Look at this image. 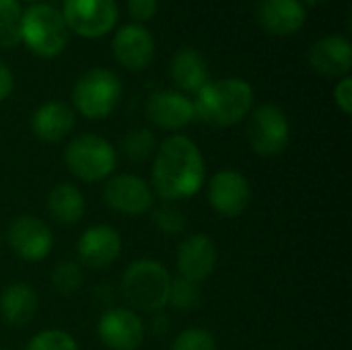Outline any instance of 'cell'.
Masks as SVG:
<instances>
[{
    "label": "cell",
    "mask_w": 352,
    "mask_h": 350,
    "mask_svg": "<svg viewBox=\"0 0 352 350\" xmlns=\"http://www.w3.org/2000/svg\"><path fill=\"white\" fill-rule=\"evenodd\" d=\"M146 118L151 124H155L161 130L177 132L190 126L196 120V109L192 97L173 91V89H161L155 91L144 105Z\"/></svg>",
    "instance_id": "4fadbf2b"
},
{
    "label": "cell",
    "mask_w": 352,
    "mask_h": 350,
    "mask_svg": "<svg viewBox=\"0 0 352 350\" xmlns=\"http://www.w3.org/2000/svg\"><path fill=\"white\" fill-rule=\"evenodd\" d=\"M167 328H169V318H167L163 311H159V314H153V320H151V330H153L155 334L163 336V334L167 332Z\"/></svg>",
    "instance_id": "d6a6232c"
},
{
    "label": "cell",
    "mask_w": 352,
    "mask_h": 350,
    "mask_svg": "<svg viewBox=\"0 0 352 350\" xmlns=\"http://www.w3.org/2000/svg\"><path fill=\"white\" fill-rule=\"evenodd\" d=\"M122 99V80L109 68H91L82 72L72 87V109L87 120L109 118Z\"/></svg>",
    "instance_id": "5b68a950"
},
{
    "label": "cell",
    "mask_w": 352,
    "mask_h": 350,
    "mask_svg": "<svg viewBox=\"0 0 352 350\" xmlns=\"http://www.w3.org/2000/svg\"><path fill=\"white\" fill-rule=\"evenodd\" d=\"M151 221L153 225L159 229V233L173 237V235H182L188 227V219L186 212L182 210V206L177 202H161L157 206L151 208Z\"/></svg>",
    "instance_id": "603a6c76"
},
{
    "label": "cell",
    "mask_w": 352,
    "mask_h": 350,
    "mask_svg": "<svg viewBox=\"0 0 352 350\" xmlns=\"http://www.w3.org/2000/svg\"><path fill=\"white\" fill-rule=\"evenodd\" d=\"M60 12L68 31L87 39L107 35L118 23L116 0H64Z\"/></svg>",
    "instance_id": "ba28073f"
},
{
    "label": "cell",
    "mask_w": 352,
    "mask_h": 350,
    "mask_svg": "<svg viewBox=\"0 0 352 350\" xmlns=\"http://www.w3.org/2000/svg\"><path fill=\"white\" fill-rule=\"evenodd\" d=\"M206 177V165L200 146L184 136H167L155 151L151 169V188L165 202H177L196 196Z\"/></svg>",
    "instance_id": "6da1fadb"
},
{
    "label": "cell",
    "mask_w": 352,
    "mask_h": 350,
    "mask_svg": "<svg viewBox=\"0 0 352 350\" xmlns=\"http://www.w3.org/2000/svg\"><path fill=\"white\" fill-rule=\"evenodd\" d=\"M103 202L126 217H142L155 206V192L151 184L134 173H120L105 179Z\"/></svg>",
    "instance_id": "9c48e42d"
},
{
    "label": "cell",
    "mask_w": 352,
    "mask_h": 350,
    "mask_svg": "<svg viewBox=\"0 0 352 350\" xmlns=\"http://www.w3.org/2000/svg\"><path fill=\"white\" fill-rule=\"evenodd\" d=\"M120 144H122V153L132 163H142L148 157H153L155 151H157V138H155L153 130H148V128H132V130H128Z\"/></svg>",
    "instance_id": "cb8c5ba5"
},
{
    "label": "cell",
    "mask_w": 352,
    "mask_h": 350,
    "mask_svg": "<svg viewBox=\"0 0 352 350\" xmlns=\"http://www.w3.org/2000/svg\"><path fill=\"white\" fill-rule=\"evenodd\" d=\"M254 97V87L245 78L229 76L208 80L192 99L196 120L212 128H231L250 116Z\"/></svg>",
    "instance_id": "7a4b0ae2"
},
{
    "label": "cell",
    "mask_w": 352,
    "mask_h": 350,
    "mask_svg": "<svg viewBox=\"0 0 352 350\" xmlns=\"http://www.w3.org/2000/svg\"><path fill=\"white\" fill-rule=\"evenodd\" d=\"M19 2H31V4H35V2H41V0H19Z\"/></svg>",
    "instance_id": "e575fe53"
},
{
    "label": "cell",
    "mask_w": 352,
    "mask_h": 350,
    "mask_svg": "<svg viewBox=\"0 0 352 350\" xmlns=\"http://www.w3.org/2000/svg\"><path fill=\"white\" fill-rule=\"evenodd\" d=\"M25 350H78V344L66 330L47 328L35 334Z\"/></svg>",
    "instance_id": "4316f807"
},
{
    "label": "cell",
    "mask_w": 352,
    "mask_h": 350,
    "mask_svg": "<svg viewBox=\"0 0 352 350\" xmlns=\"http://www.w3.org/2000/svg\"><path fill=\"white\" fill-rule=\"evenodd\" d=\"M39 309V297L27 283H12L0 295V318L12 328H23L33 322Z\"/></svg>",
    "instance_id": "44dd1931"
},
{
    "label": "cell",
    "mask_w": 352,
    "mask_h": 350,
    "mask_svg": "<svg viewBox=\"0 0 352 350\" xmlns=\"http://www.w3.org/2000/svg\"><path fill=\"white\" fill-rule=\"evenodd\" d=\"M144 322L130 307L107 309L97 324V336L109 350H138L144 340Z\"/></svg>",
    "instance_id": "7c38bea8"
},
{
    "label": "cell",
    "mask_w": 352,
    "mask_h": 350,
    "mask_svg": "<svg viewBox=\"0 0 352 350\" xmlns=\"http://www.w3.org/2000/svg\"><path fill=\"white\" fill-rule=\"evenodd\" d=\"M76 124L72 105L64 101H45L31 116V132L37 140L56 144L64 140Z\"/></svg>",
    "instance_id": "d6986e66"
},
{
    "label": "cell",
    "mask_w": 352,
    "mask_h": 350,
    "mask_svg": "<svg viewBox=\"0 0 352 350\" xmlns=\"http://www.w3.org/2000/svg\"><path fill=\"white\" fill-rule=\"evenodd\" d=\"M217 262H219L217 245L204 233L188 235L177 248L175 264H177V270H179L182 278L202 283L214 272Z\"/></svg>",
    "instance_id": "2e32d148"
},
{
    "label": "cell",
    "mask_w": 352,
    "mask_h": 350,
    "mask_svg": "<svg viewBox=\"0 0 352 350\" xmlns=\"http://www.w3.org/2000/svg\"><path fill=\"white\" fill-rule=\"evenodd\" d=\"M8 245L12 254L25 262H41L52 254L54 233L37 217L21 215L10 221L6 231Z\"/></svg>",
    "instance_id": "8fae6325"
},
{
    "label": "cell",
    "mask_w": 352,
    "mask_h": 350,
    "mask_svg": "<svg viewBox=\"0 0 352 350\" xmlns=\"http://www.w3.org/2000/svg\"><path fill=\"white\" fill-rule=\"evenodd\" d=\"M0 350H6V349H0Z\"/></svg>",
    "instance_id": "8d00e7d4"
},
{
    "label": "cell",
    "mask_w": 352,
    "mask_h": 350,
    "mask_svg": "<svg viewBox=\"0 0 352 350\" xmlns=\"http://www.w3.org/2000/svg\"><path fill=\"white\" fill-rule=\"evenodd\" d=\"M206 196L217 215L225 219H237L252 202V186L243 173L235 169H223L208 182Z\"/></svg>",
    "instance_id": "30bf717a"
},
{
    "label": "cell",
    "mask_w": 352,
    "mask_h": 350,
    "mask_svg": "<svg viewBox=\"0 0 352 350\" xmlns=\"http://www.w3.org/2000/svg\"><path fill=\"white\" fill-rule=\"evenodd\" d=\"M78 262L93 270L111 266L122 254V237L111 225H93L78 237Z\"/></svg>",
    "instance_id": "9a60e30c"
},
{
    "label": "cell",
    "mask_w": 352,
    "mask_h": 350,
    "mask_svg": "<svg viewBox=\"0 0 352 350\" xmlns=\"http://www.w3.org/2000/svg\"><path fill=\"white\" fill-rule=\"evenodd\" d=\"M248 142L260 157H276L287 151L291 140V122L283 107L262 103L248 116Z\"/></svg>",
    "instance_id": "52a82bcc"
},
{
    "label": "cell",
    "mask_w": 352,
    "mask_h": 350,
    "mask_svg": "<svg viewBox=\"0 0 352 350\" xmlns=\"http://www.w3.org/2000/svg\"><path fill=\"white\" fill-rule=\"evenodd\" d=\"M305 6H320V4H326V2H330V0H301Z\"/></svg>",
    "instance_id": "836d02e7"
},
{
    "label": "cell",
    "mask_w": 352,
    "mask_h": 350,
    "mask_svg": "<svg viewBox=\"0 0 352 350\" xmlns=\"http://www.w3.org/2000/svg\"><path fill=\"white\" fill-rule=\"evenodd\" d=\"M128 14L134 23L142 25L151 19H155L159 10V0H128Z\"/></svg>",
    "instance_id": "f1b7e54d"
},
{
    "label": "cell",
    "mask_w": 352,
    "mask_h": 350,
    "mask_svg": "<svg viewBox=\"0 0 352 350\" xmlns=\"http://www.w3.org/2000/svg\"><path fill=\"white\" fill-rule=\"evenodd\" d=\"M334 101L338 105V109L346 116L352 113V78L351 76H342L336 87H334Z\"/></svg>",
    "instance_id": "4dcf8cb0"
},
{
    "label": "cell",
    "mask_w": 352,
    "mask_h": 350,
    "mask_svg": "<svg viewBox=\"0 0 352 350\" xmlns=\"http://www.w3.org/2000/svg\"><path fill=\"white\" fill-rule=\"evenodd\" d=\"M21 12L23 8L19 0H0V31L19 27Z\"/></svg>",
    "instance_id": "f546056e"
},
{
    "label": "cell",
    "mask_w": 352,
    "mask_h": 350,
    "mask_svg": "<svg viewBox=\"0 0 352 350\" xmlns=\"http://www.w3.org/2000/svg\"><path fill=\"white\" fill-rule=\"evenodd\" d=\"M12 87H14V76L10 68L0 60V101H4L12 93Z\"/></svg>",
    "instance_id": "1f68e13d"
},
{
    "label": "cell",
    "mask_w": 352,
    "mask_h": 350,
    "mask_svg": "<svg viewBox=\"0 0 352 350\" xmlns=\"http://www.w3.org/2000/svg\"><path fill=\"white\" fill-rule=\"evenodd\" d=\"M200 297H202L200 283H194V281L177 276V278L171 281L167 305H171L177 311H190V309L200 305Z\"/></svg>",
    "instance_id": "484cf974"
},
{
    "label": "cell",
    "mask_w": 352,
    "mask_h": 350,
    "mask_svg": "<svg viewBox=\"0 0 352 350\" xmlns=\"http://www.w3.org/2000/svg\"><path fill=\"white\" fill-rule=\"evenodd\" d=\"M45 206H47L50 217L64 227L76 225L85 217V208H87L85 196L80 194V190L72 184H66V182L56 184L50 190Z\"/></svg>",
    "instance_id": "7402d4cb"
},
{
    "label": "cell",
    "mask_w": 352,
    "mask_h": 350,
    "mask_svg": "<svg viewBox=\"0 0 352 350\" xmlns=\"http://www.w3.org/2000/svg\"><path fill=\"white\" fill-rule=\"evenodd\" d=\"M309 66L322 76H349L352 68V43L349 37L332 33L324 35L309 47Z\"/></svg>",
    "instance_id": "e0dca14e"
},
{
    "label": "cell",
    "mask_w": 352,
    "mask_h": 350,
    "mask_svg": "<svg viewBox=\"0 0 352 350\" xmlns=\"http://www.w3.org/2000/svg\"><path fill=\"white\" fill-rule=\"evenodd\" d=\"M258 25L270 35H293L307 21V6L301 0H260L256 6Z\"/></svg>",
    "instance_id": "ac0fdd59"
},
{
    "label": "cell",
    "mask_w": 352,
    "mask_h": 350,
    "mask_svg": "<svg viewBox=\"0 0 352 350\" xmlns=\"http://www.w3.org/2000/svg\"><path fill=\"white\" fill-rule=\"evenodd\" d=\"M171 350H217V340L206 328H188L175 336Z\"/></svg>",
    "instance_id": "83f0119b"
},
{
    "label": "cell",
    "mask_w": 352,
    "mask_h": 350,
    "mask_svg": "<svg viewBox=\"0 0 352 350\" xmlns=\"http://www.w3.org/2000/svg\"><path fill=\"white\" fill-rule=\"evenodd\" d=\"M169 76L179 93L196 95L210 80L208 62H206L204 54L198 52L196 47H182L171 58Z\"/></svg>",
    "instance_id": "ffe728a7"
},
{
    "label": "cell",
    "mask_w": 352,
    "mask_h": 350,
    "mask_svg": "<svg viewBox=\"0 0 352 350\" xmlns=\"http://www.w3.org/2000/svg\"><path fill=\"white\" fill-rule=\"evenodd\" d=\"M0 243H2V233H0Z\"/></svg>",
    "instance_id": "d590c367"
},
{
    "label": "cell",
    "mask_w": 352,
    "mask_h": 350,
    "mask_svg": "<svg viewBox=\"0 0 352 350\" xmlns=\"http://www.w3.org/2000/svg\"><path fill=\"white\" fill-rule=\"evenodd\" d=\"M113 58L130 72H140L151 66L155 58V39L144 25L128 23L118 27L111 41Z\"/></svg>",
    "instance_id": "5bb4252c"
},
{
    "label": "cell",
    "mask_w": 352,
    "mask_h": 350,
    "mask_svg": "<svg viewBox=\"0 0 352 350\" xmlns=\"http://www.w3.org/2000/svg\"><path fill=\"white\" fill-rule=\"evenodd\" d=\"M64 163L76 179L97 184L111 177L118 165V153L113 144L99 134H78L66 144Z\"/></svg>",
    "instance_id": "8992f818"
},
{
    "label": "cell",
    "mask_w": 352,
    "mask_h": 350,
    "mask_svg": "<svg viewBox=\"0 0 352 350\" xmlns=\"http://www.w3.org/2000/svg\"><path fill=\"white\" fill-rule=\"evenodd\" d=\"M169 270L151 258H140L128 264L122 276V293L136 314H159L167 307L171 289Z\"/></svg>",
    "instance_id": "3957f363"
},
{
    "label": "cell",
    "mask_w": 352,
    "mask_h": 350,
    "mask_svg": "<svg viewBox=\"0 0 352 350\" xmlns=\"http://www.w3.org/2000/svg\"><path fill=\"white\" fill-rule=\"evenodd\" d=\"M68 27L62 12L45 2H35L21 12L19 39L37 58H56L68 43Z\"/></svg>",
    "instance_id": "277c9868"
},
{
    "label": "cell",
    "mask_w": 352,
    "mask_h": 350,
    "mask_svg": "<svg viewBox=\"0 0 352 350\" xmlns=\"http://www.w3.org/2000/svg\"><path fill=\"white\" fill-rule=\"evenodd\" d=\"M50 281H52V289L62 295V297H70L74 295L82 283H85V272L80 268L78 262H70V260H64L60 264H56V268L52 270L50 274Z\"/></svg>",
    "instance_id": "d4e9b609"
}]
</instances>
